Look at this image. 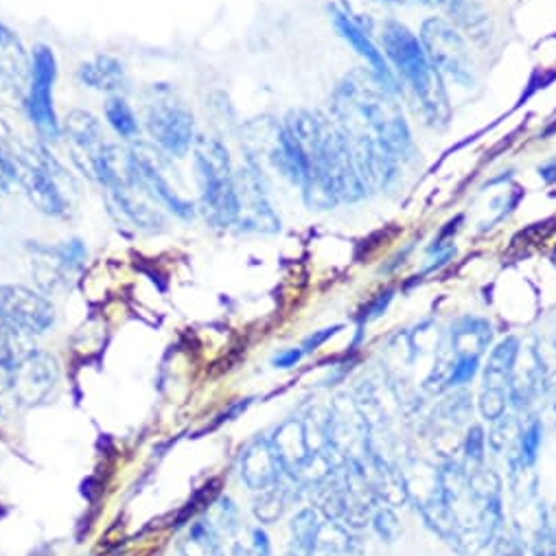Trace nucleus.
<instances>
[{
	"label": "nucleus",
	"instance_id": "obj_1",
	"mask_svg": "<svg viewBox=\"0 0 556 556\" xmlns=\"http://www.w3.org/2000/svg\"><path fill=\"white\" fill-rule=\"evenodd\" d=\"M329 103L368 191H392L401 165L419 159L396 94L370 71L355 68L340 79Z\"/></svg>",
	"mask_w": 556,
	"mask_h": 556
},
{
	"label": "nucleus",
	"instance_id": "obj_2",
	"mask_svg": "<svg viewBox=\"0 0 556 556\" xmlns=\"http://www.w3.org/2000/svg\"><path fill=\"white\" fill-rule=\"evenodd\" d=\"M286 129L305 163L303 200L309 208L329 211L338 204H357L368 195L349 141L340 127L318 110H292Z\"/></svg>",
	"mask_w": 556,
	"mask_h": 556
},
{
	"label": "nucleus",
	"instance_id": "obj_3",
	"mask_svg": "<svg viewBox=\"0 0 556 556\" xmlns=\"http://www.w3.org/2000/svg\"><path fill=\"white\" fill-rule=\"evenodd\" d=\"M381 51L396 79L419 105L426 123L434 129H445L452 118V103L443 75L432 64L421 38L396 21H386L381 27Z\"/></svg>",
	"mask_w": 556,
	"mask_h": 556
},
{
	"label": "nucleus",
	"instance_id": "obj_4",
	"mask_svg": "<svg viewBox=\"0 0 556 556\" xmlns=\"http://www.w3.org/2000/svg\"><path fill=\"white\" fill-rule=\"evenodd\" d=\"M193 148L204 219L213 228H230L237 224V176L230 154L222 141L211 136L198 138Z\"/></svg>",
	"mask_w": 556,
	"mask_h": 556
},
{
	"label": "nucleus",
	"instance_id": "obj_5",
	"mask_svg": "<svg viewBox=\"0 0 556 556\" xmlns=\"http://www.w3.org/2000/svg\"><path fill=\"white\" fill-rule=\"evenodd\" d=\"M16 185L23 187L29 202L40 213L51 217L68 215L71 200L66 195V187H73V178L60 161L47 152V148H18Z\"/></svg>",
	"mask_w": 556,
	"mask_h": 556
},
{
	"label": "nucleus",
	"instance_id": "obj_6",
	"mask_svg": "<svg viewBox=\"0 0 556 556\" xmlns=\"http://www.w3.org/2000/svg\"><path fill=\"white\" fill-rule=\"evenodd\" d=\"M146 125L154 143L174 159L195 146V116L169 86H154L146 99Z\"/></svg>",
	"mask_w": 556,
	"mask_h": 556
},
{
	"label": "nucleus",
	"instance_id": "obj_7",
	"mask_svg": "<svg viewBox=\"0 0 556 556\" xmlns=\"http://www.w3.org/2000/svg\"><path fill=\"white\" fill-rule=\"evenodd\" d=\"M421 45L443 77H452L465 88L476 84V66L467 38L445 18H428L421 25Z\"/></svg>",
	"mask_w": 556,
	"mask_h": 556
},
{
	"label": "nucleus",
	"instance_id": "obj_8",
	"mask_svg": "<svg viewBox=\"0 0 556 556\" xmlns=\"http://www.w3.org/2000/svg\"><path fill=\"white\" fill-rule=\"evenodd\" d=\"M58 77V60L51 47L38 45L31 60V77L27 86V112L45 141H58L62 127L53 105V84Z\"/></svg>",
	"mask_w": 556,
	"mask_h": 556
},
{
	"label": "nucleus",
	"instance_id": "obj_9",
	"mask_svg": "<svg viewBox=\"0 0 556 556\" xmlns=\"http://www.w3.org/2000/svg\"><path fill=\"white\" fill-rule=\"evenodd\" d=\"M0 320L5 327L34 338L53 329L55 307L36 290L8 283L0 286Z\"/></svg>",
	"mask_w": 556,
	"mask_h": 556
},
{
	"label": "nucleus",
	"instance_id": "obj_10",
	"mask_svg": "<svg viewBox=\"0 0 556 556\" xmlns=\"http://www.w3.org/2000/svg\"><path fill=\"white\" fill-rule=\"evenodd\" d=\"M237 176V224L245 232L271 235L281 230V217L276 215L261 167L248 159Z\"/></svg>",
	"mask_w": 556,
	"mask_h": 556
},
{
	"label": "nucleus",
	"instance_id": "obj_11",
	"mask_svg": "<svg viewBox=\"0 0 556 556\" xmlns=\"http://www.w3.org/2000/svg\"><path fill=\"white\" fill-rule=\"evenodd\" d=\"M60 381V366L51 353L31 349L16 366L10 381V392L21 407L42 405Z\"/></svg>",
	"mask_w": 556,
	"mask_h": 556
},
{
	"label": "nucleus",
	"instance_id": "obj_12",
	"mask_svg": "<svg viewBox=\"0 0 556 556\" xmlns=\"http://www.w3.org/2000/svg\"><path fill=\"white\" fill-rule=\"evenodd\" d=\"M131 154V161H134V169H136V176L138 180H141L143 189L152 195V200L159 204V206H165L169 208L176 217L180 219H193L195 217V206L191 200L182 198L174 187L172 182L167 180L165 176V167H163V161H161V154L154 152L152 148L148 146H136L129 150Z\"/></svg>",
	"mask_w": 556,
	"mask_h": 556
},
{
	"label": "nucleus",
	"instance_id": "obj_13",
	"mask_svg": "<svg viewBox=\"0 0 556 556\" xmlns=\"http://www.w3.org/2000/svg\"><path fill=\"white\" fill-rule=\"evenodd\" d=\"M329 14H331V21H333V27L336 31L340 34V38L368 64V71L392 92V94H401L403 92V86L401 81L396 79L386 53L370 40L368 31L355 21L351 18L344 10H340L338 5H331L329 8Z\"/></svg>",
	"mask_w": 556,
	"mask_h": 556
},
{
	"label": "nucleus",
	"instance_id": "obj_14",
	"mask_svg": "<svg viewBox=\"0 0 556 556\" xmlns=\"http://www.w3.org/2000/svg\"><path fill=\"white\" fill-rule=\"evenodd\" d=\"M64 134L68 138L73 161L84 174L94 178V167L108 148L99 118L86 110H71L64 121Z\"/></svg>",
	"mask_w": 556,
	"mask_h": 556
},
{
	"label": "nucleus",
	"instance_id": "obj_15",
	"mask_svg": "<svg viewBox=\"0 0 556 556\" xmlns=\"http://www.w3.org/2000/svg\"><path fill=\"white\" fill-rule=\"evenodd\" d=\"M547 388L549 381L543 366L539 364L534 349H528L523 353L519 351V357L508 381V403L517 412H528L539 399V394H543V390Z\"/></svg>",
	"mask_w": 556,
	"mask_h": 556
},
{
	"label": "nucleus",
	"instance_id": "obj_16",
	"mask_svg": "<svg viewBox=\"0 0 556 556\" xmlns=\"http://www.w3.org/2000/svg\"><path fill=\"white\" fill-rule=\"evenodd\" d=\"M239 473L248 489L254 493L274 486L283 478L281 463H278L269 439H256L248 443L239 458Z\"/></svg>",
	"mask_w": 556,
	"mask_h": 556
},
{
	"label": "nucleus",
	"instance_id": "obj_17",
	"mask_svg": "<svg viewBox=\"0 0 556 556\" xmlns=\"http://www.w3.org/2000/svg\"><path fill=\"white\" fill-rule=\"evenodd\" d=\"M274 454L281 463L283 476L296 473V469L312 456L303 419H288L269 437Z\"/></svg>",
	"mask_w": 556,
	"mask_h": 556
},
{
	"label": "nucleus",
	"instance_id": "obj_18",
	"mask_svg": "<svg viewBox=\"0 0 556 556\" xmlns=\"http://www.w3.org/2000/svg\"><path fill=\"white\" fill-rule=\"evenodd\" d=\"M452 25L476 42L491 38V18L482 0H437Z\"/></svg>",
	"mask_w": 556,
	"mask_h": 556
},
{
	"label": "nucleus",
	"instance_id": "obj_19",
	"mask_svg": "<svg viewBox=\"0 0 556 556\" xmlns=\"http://www.w3.org/2000/svg\"><path fill=\"white\" fill-rule=\"evenodd\" d=\"M399 469L405 480L407 500L414 502L416 508H424L426 504L441 497V469L416 458L401 460Z\"/></svg>",
	"mask_w": 556,
	"mask_h": 556
},
{
	"label": "nucleus",
	"instance_id": "obj_20",
	"mask_svg": "<svg viewBox=\"0 0 556 556\" xmlns=\"http://www.w3.org/2000/svg\"><path fill=\"white\" fill-rule=\"evenodd\" d=\"M31 77V60L21 38L0 23V79L14 88H27Z\"/></svg>",
	"mask_w": 556,
	"mask_h": 556
},
{
	"label": "nucleus",
	"instance_id": "obj_21",
	"mask_svg": "<svg viewBox=\"0 0 556 556\" xmlns=\"http://www.w3.org/2000/svg\"><path fill=\"white\" fill-rule=\"evenodd\" d=\"M493 338L491 325L478 316H463L450 329V353L454 357H482Z\"/></svg>",
	"mask_w": 556,
	"mask_h": 556
},
{
	"label": "nucleus",
	"instance_id": "obj_22",
	"mask_svg": "<svg viewBox=\"0 0 556 556\" xmlns=\"http://www.w3.org/2000/svg\"><path fill=\"white\" fill-rule=\"evenodd\" d=\"M79 79L88 88L103 90V92H116L123 90L127 84L125 68L118 60L110 55H99L86 64L79 66Z\"/></svg>",
	"mask_w": 556,
	"mask_h": 556
},
{
	"label": "nucleus",
	"instance_id": "obj_23",
	"mask_svg": "<svg viewBox=\"0 0 556 556\" xmlns=\"http://www.w3.org/2000/svg\"><path fill=\"white\" fill-rule=\"evenodd\" d=\"M357 547L359 545L353 530L338 521L323 519L312 547V556H355Z\"/></svg>",
	"mask_w": 556,
	"mask_h": 556
},
{
	"label": "nucleus",
	"instance_id": "obj_24",
	"mask_svg": "<svg viewBox=\"0 0 556 556\" xmlns=\"http://www.w3.org/2000/svg\"><path fill=\"white\" fill-rule=\"evenodd\" d=\"M296 484L292 480H288L286 476L278 480L274 486L258 491L254 502H252V513L261 523H274L283 517L290 500L294 497Z\"/></svg>",
	"mask_w": 556,
	"mask_h": 556
},
{
	"label": "nucleus",
	"instance_id": "obj_25",
	"mask_svg": "<svg viewBox=\"0 0 556 556\" xmlns=\"http://www.w3.org/2000/svg\"><path fill=\"white\" fill-rule=\"evenodd\" d=\"M521 344L515 336L502 340L489 355V362L484 366V388H504L508 390V381L515 368V362L519 357Z\"/></svg>",
	"mask_w": 556,
	"mask_h": 556
},
{
	"label": "nucleus",
	"instance_id": "obj_26",
	"mask_svg": "<svg viewBox=\"0 0 556 556\" xmlns=\"http://www.w3.org/2000/svg\"><path fill=\"white\" fill-rule=\"evenodd\" d=\"M27 340L29 336L16 329H10V327L0 329V388L3 390L10 388V381L14 377L18 362L31 351L27 346Z\"/></svg>",
	"mask_w": 556,
	"mask_h": 556
},
{
	"label": "nucleus",
	"instance_id": "obj_27",
	"mask_svg": "<svg viewBox=\"0 0 556 556\" xmlns=\"http://www.w3.org/2000/svg\"><path fill=\"white\" fill-rule=\"evenodd\" d=\"M320 513L312 508H303L292 519V543H290V556H312V547L320 528Z\"/></svg>",
	"mask_w": 556,
	"mask_h": 556
},
{
	"label": "nucleus",
	"instance_id": "obj_28",
	"mask_svg": "<svg viewBox=\"0 0 556 556\" xmlns=\"http://www.w3.org/2000/svg\"><path fill=\"white\" fill-rule=\"evenodd\" d=\"M521 432H523V426H521L517 416L504 414V416H500L497 421H493V430H491L486 443L495 454L513 458L517 454Z\"/></svg>",
	"mask_w": 556,
	"mask_h": 556
},
{
	"label": "nucleus",
	"instance_id": "obj_29",
	"mask_svg": "<svg viewBox=\"0 0 556 556\" xmlns=\"http://www.w3.org/2000/svg\"><path fill=\"white\" fill-rule=\"evenodd\" d=\"M180 556H224L222 543L208 521H195L180 547Z\"/></svg>",
	"mask_w": 556,
	"mask_h": 556
},
{
	"label": "nucleus",
	"instance_id": "obj_30",
	"mask_svg": "<svg viewBox=\"0 0 556 556\" xmlns=\"http://www.w3.org/2000/svg\"><path fill=\"white\" fill-rule=\"evenodd\" d=\"M105 118L112 125V129L121 136L127 138V141H134V138L141 134V125H138V118L129 103L123 97H110L105 103Z\"/></svg>",
	"mask_w": 556,
	"mask_h": 556
},
{
	"label": "nucleus",
	"instance_id": "obj_31",
	"mask_svg": "<svg viewBox=\"0 0 556 556\" xmlns=\"http://www.w3.org/2000/svg\"><path fill=\"white\" fill-rule=\"evenodd\" d=\"M471 414H473L471 394L465 390L450 394L445 401H441V405L437 409L439 421L445 424L447 428H456V430L471 419Z\"/></svg>",
	"mask_w": 556,
	"mask_h": 556
},
{
	"label": "nucleus",
	"instance_id": "obj_32",
	"mask_svg": "<svg viewBox=\"0 0 556 556\" xmlns=\"http://www.w3.org/2000/svg\"><path fill=\"white\" fill-rule=\"evenodd\" d=\"M16 159L18 146L10 127L0 121V191H8L16 182Z\"/></svg>",
	"mask_w": 556,
	"mask_h": 556
},
{
	"label": "nucleus",
	"instance_id": "obj_33",
	"mask_svg": "<svg viewBox=\"0 0 556 556\" xmlns=\"http://www.w3.org/2000/svg\"><path fill=\"white\" fill-rule=\"evenodd\" d=\"M463 454H465V469L473 471L484 467V458H486V434L480 426H471L463 439Z\"/></svg>",
	"mask_w": 556,
	"mask_h": 556
},
{
	"label": "nucleus",
	"instance_id": "obj_34",
	"mask_svg": "<svg viewBox=\"0 0 556 556\" xmlns=\"http://www.w3.org/2000/svg\"><path fill=\"white\" fill-rule=\"evenodd\" d=\"M370 523H372L377 536H379L383 543H394V541H399V536H401V523H399V517H396L394 508H390V506H386V504H377L375 510H372Z\"/></svg>",
	"mask_w": 556,
	"mask_h": 556
},
{
	"label": "nucleus",
	"instance_id": "obj_35",
	"mask_svg": "<svg viewBox=\"0 0 556 556\" xmlns=\"http://www.w3.org/2000/svg\"><path fill=\"white\" fill-rule=\"evenodd\" d=\"M541 441H543V426L539 419H532L528 426H523L519 447L513 458H519L526 465H534L541 450Z\"/></svg>",
	"mask_w": 556,
	"mask_h": 556
},
{
	"label": "nucleus",
	"instance_id": "obj_36",
	"mask_svg": "<svg viewBox=\"0 0 556 556\" xmlns=\"http://www.w3.org/2000/svg\"><path fill=\"white\" fill-rule=\"evenodd\" d=\"M526 554V539L523 534L513 528H500V532L491 541V556H523Z\"/></svg>",
	"mask_w": 556,
	"mask_h": 556
},
{
	"label": "nucleus",
	"instance_id": "obj_37",
	"mask_svg": "<svg viewBox=\"0 0 556 556\" xmlns=\"http://www.w3.org/2000/svg\"><path fill=\"white\" fill-rule=\"evenodd\" d=\"M480 414L484 416L486 421H497L500 416L506 414L508 407V390L504 388H482L480 401H478Z\"/></svg>",
	"mask_w": 556,
	"mask_h": 556
},
{
	"label": "nucleus",
	"instance_id": "obj_38",
	"mask_svg": "<svg viewBox=\"0 0 556 556\" xmlns=\"http://www.w3.org/2000/svg\"><path fill=\"white\" fill-rule=\"evenodd\" d=\"M51 250H53V254H55V258L60 261V265H62L64 271H75V269H79V267L84 265V261H86V248H84V243H81L79 239L64 241L62 245L51 248Z\"/></svg>",
	"mask_w": 556,
	"mask_h": 556
},
{
	"label": "nucleus",
	"instance_id": "obj_39",
	"mask_svg": "<svg viewBox=\"0 0 556 556\" xmlns=\"http://www.w3.org/2000/svg\"><path fill=\"white\" fill-rule=\"evenodd\" d=\"M528 541L532 556H556V526L552 521L536 528Z\"/></svg>",
	"mask_w": 556,
	"mask_h": 556
},
{
	"label": "nucleus",
	"instance_id": "obj_40",
	"mask_svg": "<svg viewBox=\"0 0 556 556\" xmlns=\"http://www.w3.org/2000/svg\"><path fill=\"white\" fill-rule=\"evenodd\" d=\"M478 368H480L478 357H454V364H452V370L447 377V390L469 383L476 377Z\"/></svg>",
	"mask_w": 556,
	"mask_h": 556
},
{
	"label": "nucleus",
	"instance_id": "obj_41",
	"mask_svg": "<svg viewBox=\"0 0 556 556\" xmlns=\"http://www.w3.org/2000/svg\"><path fill=\"white\" fill-rule=\"evenodd\" d=\"M338 331H342V325H336V327H327V329H320V331H314L309 338H305L303 342V351L305 353H314L316 349H320L329 338H333Z\"/></svg>",
	"mask_w": 556,
	"mask_h": 556
},
{
	"label": "nucleus",
	"instance_id": "obj_42",
	"mask_svg": "<svg viewBox=\"0 0 556 556\" xmlns=\"http://www.w3.org/2000/svg\"><path fill=\"white\" fill-rule=\"evenodd\" d=\"M252 556H271V543L267 532L258 526L252 530V545H250Z\"/></svg>",
	"mask_w": 556,
	"mask_h": 556
},
{
	"label": "nucleus",
	"instance_id": "obj_43",
	"mask_svg": "<svg viewBox=\"0 0 556 556\" xmlns=\"http://www.w3.org/2000/svg\"><path fill=\"white\" fill-rule=\"evenodd\" d=\"M303 355H305V351L301 346L299 349H288V351L278 353L271 359V364H274V368H292V366H296L303 359Z\"/></svg>",
	"mask_w": 556,
	"mask_h": 556
},
{
	"label": "nucleus",
	"instance_id": "obj_44",
	"mask_svg": "<svg viewBox=\"0 0 556 556\" xmlns=\"http://www.w3.org/2000/svg\"><path fill=\"white\" fill-rule=\"evenodd\" d=\"M392 290H386V292H381L372 303H370V307H368V312H366V320H375V318H379L386 309H388V305H390V301H392Z\"/></svg>",
	"mask_w": 556,
	"mask_h": 556
},
{
	"label": "nucleus",
	"instance_id": "obj_45",
	"mask_svg": "<svg viewBox=\"0 0 556 556\" xmlns=\"http://www.w3.org/2000/svg\"><path fill=\"white\" fill-rule=\"evenodd\" d=\"M539 176L545 185H556V159H549L545 161L541 167H539Z\"/></svg>",
	"mask_w": 556,
	"mask_h": 556
},
{
	"label": "nucleus",
	"instance_id": "obj_46",
	"mask_svg": "<svg viewBox=\"0 0 556 556\" xmlns=\"http://www.w3.org/2000/svg\"><path fill=\"white\" fill-rule=\"evenodd\" d=\"M552 523L556 526V504H554V508H552Z\"/></svg>",
	"mask_w": 556,
	"mask_h": 556
},
{
	"label": "nucleus",
	"instance_id": "obj_47",
	"mask_svg": "<svg viewBox=\"0 0 556 556\" xmlns=\"http://www.w3.org/2000/svg\"><path fill=\"white\" fill-rule=\"evenodd\" d=\"M552 392H554V409H556V381L552 383Z\"/></svg>",
	"mask_w": 556,
	"mask_h": 556
},
{
	"label": "nucleus",
	"instance_id": "obj_48",
	"mask_svg": "<svg viewBox=\"0 0 556 556\" xmlns=\"http://www.w3.org/2000/svg\"><path fill=\"white\" fill-rule=\"evenodd\" d=\"M383 3H401V0H383Z\"/></svg>",
	"mask_w": 556,
	"mask_h": 556
},
{
	"label": "nucleus",
	"instance_id": "obj_49",
	"mask_svg": "<svg viewBox=\"0 0 556 556\" xmlns=\"http://www.w3.org/2000/svg\"><path fill=\"white\" fill-rule=\"evenodd\" d=\"M554 346H556V333H554Z\"/></svg>",
	"mask_w": 556,
	"mask_h": 556
},
{
	"label": "nucleus",
	"instance_id": "obj_50",
	"mask_svg": "<svg viewBox=\"0 0 556 556\" xmlns=\"http://www.w3.org/2000/svg\"><path fill=\"white\" fill-rule=\"evenodd\" d=\"M250 556H252V552H250Z\"/></svg>",
	"mask_w": 556,
	"mask_h": 556
}]
</instances>
